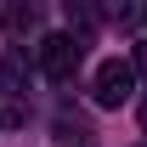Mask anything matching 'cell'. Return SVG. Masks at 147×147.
Returning <instances> with one entry per match:
<instances>
[{
    "label": "cell",
    "mask_w": 147,
    "mask_h": 147,
    "mask_svg": "<svg viewBox=\"0 0 147 147\" xmlns=\"http://www.w3.org/2000/svg\"><path fill=\"white\" fill-rule=\"evenodd\" d=\"M6 119H11V113H0V125H6Z\"/></svg>",
    "instance_id": "52a82bcc"
},
{
    "label": "cell",
    "mask_w": 147,
    "mask_h": 147,
    "mask_svg": "<svg viewBox=\"0 0 147 147\" xmlns=\"http://www.w3.org/2000/svg\"><path fill=\"white\" fill-rule=\"evenodd\" d=\"M34 62H40L45 79H74L79 62H85V40H79V34H45L40 51H34Z\"/></svg>",
    "instance_id": "6da1fadb"
},
{
    "label": "cell",
    "mask_w": 147,
    "mask_h": 147,
    "mask_svg": "<svg viewBox=\"0 0 147 147\" xmlns=\"http://www.w3.org/2000/svg\"><path fill=\"white\" fill-rule=\"evenodd\" d=\"M6 28L11 34H34L40 28V6H6Z\"/></svg>",
    "instance_id": "277c9868"
},
{
    "label": "cell",
    "mask_w": 147,
    "mask_h": 147,
    "mask_svg": "<svg viewBox=\"0 0 147 147\" xmlns=\"http://www.w3.org/2000/svg\"><path fill=\"white\" fill-rule=\"evenodd\" d=\"M130 62H136V74H147V45H136V57H130Z\"/></svg>",
    "instance_id": "5b68a950"
},
{
    "label": "cell",
    "mask_w": 147,
    "mask_h": 147,
    "mask_svg": "<svg viewBox=\"0 0 147 147\" xmlns=\"http://www.w3.org/2000/svg\"><path fill=\"white\" fill-rule=\"evenodd\" d=\"M142 130H147V102H142Z\"/></svg>",
    "instance_id": "8992f818"
},
{
    "label": "cell",
    "mask_w": 147,
    "mask_h": 147,
    "mask_svg": "<svg viewBox=\"0 0 147 147\" xmlns=\"http://www.w3.org/2000/svg\"><path fill=\"white\" fill-rule=\"evenodd\" d=\"M130 91H136V62L108 57V62L91 74V102H96V108H125Z\"/></svg>",
    "instance_id": "7a4b0ae2"
},
{
    "label": "cell",
    "mask_w": 147,
    "mask_h": 147,
    "mask_svg": "<svg viewBox=\"0 0 147 147\" xmlns=\"http://www.w3.org/2000/svg\"><path fill=\"white\" fill-rule=\"evenodd\" d=\"M28 79V51H6L0 57V91H23Z\"/></svg>",
    "instance_id": "3957f363"
}]
</instances>
